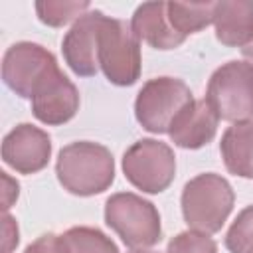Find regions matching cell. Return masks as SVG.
Returning <instances> with one entry per match:
<instances>
[{
    "mask_svg": "<svg viewBox=\"0 0 253 253\" xmlns=\"http://www.w3.org/2000/svg\"><path fill=\"white\" fill-rule=\"evenodd\" d=\"M55 174L69 194L81 198L97 196L115 182V158L111 150L99 142L77 140L59 150Z\"/></svg>",
    "mask_w": 253,
    "mask_h": 253,
    "instance_id": "cell-1",
    "label": "cell"
},
{
    "mask_svg": "<svg viewBox=\"0 0 253 253\" xmlns=\"http://www.w3.org/2000/svg\"><path fill=\"white\" fill-rule=\"evenodd\" d=\"M233 204L235 192L231 184L215 172H204L188 180L180 196L182 215L188 227L208 235L223 227Z\"/></svg>",
    "mask_w": 253,
    "mask_h": 253,
    "instance_id": "cell-2",
    "label": "cell"
},
{
    "mask_svg": "<svg viewBox=\"0 0 253 253\" xmlns=\"http://www.w3.org/2000/svg\"><path fill=\"white\" fill-rule=\"evenodd\" d=\"M105 223L130 249H146L162 239L156 206L132 192H117L107 198Z\"/></svg>",
    "mask_w": 253,
    "mask_h": 253,
    "instance_id": "cell-3",
    "label": "cell"
},
{
    "mask_svg": "<svg viewBox=\"0 0 253 253\" xmlns=\"http://www.w3.org/2000/svg\"><path fill=\"white\" fill-rule=\"evenodd\" d=\"M206 103L217 119L243 123L253 119V67L247 61L231 59L219 65L206 89Z\"/></svg>",
    "mask_w": 253,
    "mask_h": 253,
    "instance_id": "cell-4",
    "label": "cell"
},
{
    "mask_svg": "<svg viewBox=\"0 0 253 253\" xmlns=\"http://www.w3.org/2000/svg\"><path fill=\"white\" fill-rule=\"evenodd\" d=\"M99 67L109 83L130 87L140 77V40L125 20L105 16L99 32Z\"/></svg>",
    "mask_w": 253,
    "mask_h": 253,
    "instance_id": "cell-5",
    "label": "cell"
},
{
    "mask_svg": "<svg viewBox=\"0 0 253 253\" xmlns=\"http://www.w3.org/2000/svg\"><path fill=\"white\" fill-rule=\"evenodd\" d=\"M192 101L194 95L182 79L154 77L148 79L138 91L134 101V117L144 130L164 134L170 130V125L178 113Z\"/></svg>",
    "mask_w": 253,
    "mask_h": 253,
    "instance_id": "cell-6",
    "label": "cell"
},
{
    "mask_svg": "<svg viewBox=\"0 0 253 253\" xmlns=\"http://www.w3.org/2000/svg\"><path fill=\"white\" fill-rule=\"evenodd\" d=\"M125 178L144 194L164 192L176 176L174 150L156 138H140L123 154Z\"/></svg>",
    "mask_w": 253,
    "mask_h": 253,
    "instance_id": "cell-7",
    "label": "cell"
},
{
    "mask_svg": "<svg viewBox=\"0 0 253 253\" xmlns=\"http://www.w3.org/2000/svg\"><path fill=\"white\" fill-rule=\"evenodd\" d=\"M57 67L55 55L43 45L34 42H18L4 53L2 79L18 97L32 99L36 87Z\"/></svg>",
    "mask_w": 253,
    "mask_h": 253,
    "instance_id": "cell-8",
    "label": "cell"
},
{
    "mask_svg": "<svg viewBox=\"0 0 253 253\" xmlns=\"http://www.w3.org/2000/svg\"><path fill=\"white\" fill-rule=\"evenodd\" d=\"M30 101L34 117L49 126L65 125L79 111V91L59 67L36 87Z\"/></svg>",
    "mask_w": 253,
    "mask_h": 253,
    "instance_id": "cell-9",
    "label": "cell"
},
{
    "mask_svg": "<svg viewBox=\"0 0 253 253\" xmlns=\"http://www.w3.org/2000/svg\"><path fill=\"white\" fill-rule=\"evenodd\" d=\"M105 14L101 10H89L63 36V59L79 77H93L99 71V32Z\"/></svg>",
    "mask_w": 253,
    "mask_h": 253,
    "instance_id": "cell-10",
    "label": "cell"
},
{
    "mask_svg": "<svg viewBox=\"0 0 253 253\" xmlns=\"http://www.w3.org/2000/svg\"><path fill=\"white\" fill-rule=\"evenodd\" d=\"M51 158V138L30 123L16 125L2 140V160L20 174H36Z\"/></svg>",
    "mask_w": 253,
    "mask_h": 253,
    "instance_id": "cell-11",
    "label": "cell"
},
{
    "mask_svg": "<svg viewBox=\"0 0 253 253\" xmlns=\"http://www.w3.org/2000/svg\"><path fill=\"white\" fill-rule=\"evenodd\" d=\"M217 123L219 119L206 103V99H194L172 121L168 136L176 146L196 150L213 140L217 132Z\"/></svg>",
    "mask_w": 253,
    "mask_h": 253,
    "instance_id": "cell-12",
    "label": "cell"
},
{
    "mask_svg": "<svg viewBox=\"0 0 253 253\" xmlns=\"http://www.w3.org/2000/svg\"><path fill=\"white\" fill-rule=\"evenodd\" d=\"M130 28L140 42H146L154 49H176L186 42L168 20V2L140 4L132 14Z\"/></svg>",
    "mask_w": 253,
    "mask_h": 253,
    "instance_id": "cell-13",
    "label": "cell"
},
{
    "mask_svg": "<svg viewBox=\"0 0 253 253\" xmlns=\"http://www.w3.org/2000/svg\"><path fill=\"white\" fill-rule=\"evenodd\" d=\"M215 38L227 47H247L253 42V2L221 0L213 10Z\"/></svg>",
    "mask_w": 253,
    "mask_h": 253,
    "instance_id": "cell-14",
    "label": "cell"
},
{
    "mask_svg": "<svg viewBox=\"0 0 253 253\" xmlns=\"http://www.w3.org/2000/svg\"><path fill=\"white\" fill-rule=\"evenodd\" d=\"M219 152L229 174L253 178V121L233 123L225 128Z\"/></svg>",
    "mask_w": 253,
    "mask_h": 253,
    "instance_id": "cell-15",
    "label": "cell"
},
{
    "mask_svg": "<svg viewBox=\"0 0 253 253\" xmlns=\"http://www.w3.org/2000/svg\"><path fill=\"white\" fill-rule=\"evenodd\" d=\"M215 2H168V20L172 28L188 38L213 22Z\"/></svg>",
    "mask_w": 253,
    "mask_h": 253,
    "instance_id": "cell-16",
    "label": "cell"
},
{
    "mask_svg": "<svg viewBox=\"0 0 253 253\" xmlns=\"http://www.w3.org/2000/svg\"><path fill=\"white\" fill-rule=\"evenodd\" d=\"M63 253H119L117 243L97 227L77 225L59 235Z\"/></svg>",
    "mask_w": 253,
    "mask_h": 253,
    "instance_id": "cell-17",
    "label": "cell"
},
{
    "mask_svg": "<svg viewBox=\"0 0 253 253\" xmlns=\"http://www.w3.org/2000/svg\"><path fill=\"white\" fill-rule=\"evenodd\" d=\"M89 2L87 0H45V2H36V14L42 24L49 28H63L65 24L79 20L85 12H89Z\"/></svg>",
    "mask_w": 253,
    "mask_h": 253,
    "instance_id": "cell-18",
    "label": "cell"
},
{
    "mask_svg": "<svg viewBox=\"0 0 253 253\" xmlns=\"http://www.w3.org/2000/svg\"><path fill=\"white\" fill-rule=\"evenodd\" d=\"M225 247L229 253H253V206L237 213L225 233Z\"/></svg>",
    "mask_w": 253,
    "mask_h": 253,
    "instance_id": "cell-19",
    "label": "cell"
},
{
    "mask_svg": "<svg viewBox=\"0 0 253 253\" xmlns=\"http://www.w3.org/2000/svg\"><path fill=\"white\" fill-rule=\"evenodd\" d=\"M166 253H217V245L208 233L188 229L168 241Z\"/></svg>",
    "mask_w": 253,
    "mask_h": 253,
    "instance_id": "cell-20",
    "label": "cell"
},
{
    "mask_svg": "<svg viewBox=\"0 0 253 253\" xmlns=\"http://www.w3.org/2000/svg\"><path fill=\"white\" fill-rule=\"evenodd\" d=\"M24 253H63L61 239L55 233H43L34 243H30Z\"/></svg>",
    "mask_w": 253,
    "mask_h": 253,
    "instance_id": "cell-21",
    "label": "cell"
},
{
    "mask_svg": "<svg viewBox=\"0 0 253 253\" xmlns=\"http://www.w3.org/2000/svg\"><path fill=\"white\" fill-rule=\"evenodd\" d=\"M18 223L14 221V217L4 213V253H10L18 245Z\"/></svg>",
    "mask_w": 253,
    "mask_h": 253,
    "instance_id": "cell-22",
    "label": "cell"
},
{
    "mask_svg": "<svg viewBox=\"0 0 253 253\" xmlns=\"http://www.w3.org/2000/svg\"><path fill=\"white\" fill-rule=\"evenodd\" d=\"M241 53H243L245 61H247V63H249V65L253 67V42H251V43H249L247 47H243V49H241Z\"/></svg>",
    "mask_w": 253,
    "mask_h": 253,
    "instance_id": "cell-23",
    "label": "cell"
},
{
    "mask_svg": "<svg viewBox=\"0 0 253 253\" xmlns=\"http://www.w3.org/2000/svg\"><path fill=\"white\" fill-rule=\"evenodd\" d=\"M128 253H160V251H154V249H132Z\"/></svg>",
    "mask_w": 253,
    "mask_h": 253,
    "instance_id": "cell-24",
    "label": "cell"
}]
</instances>
